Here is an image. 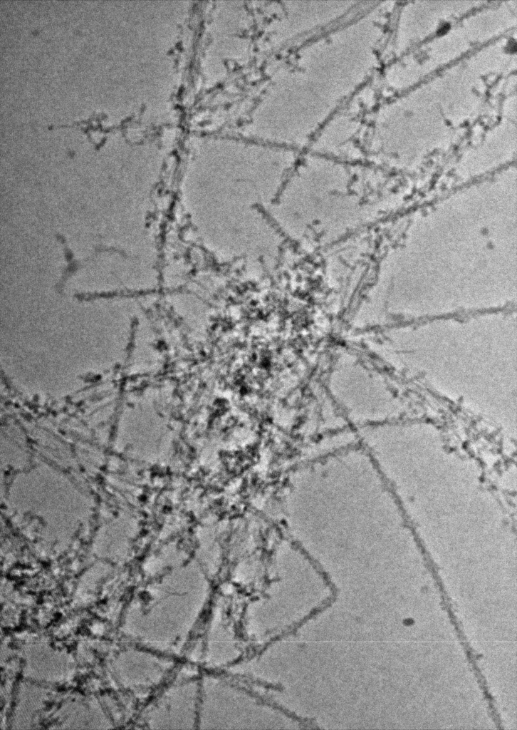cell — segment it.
I'll list each match as a JSON object with an SVG mask.
<instances>
[{
    "mask_svg": "<svg viewBox=\"0 0 517 730\" xmlns=\"http://www.w3.org/2000/svg\"><path fill=\"white\" fill-rule=\"evenodd\" d=\"M352 26H342L299 49L280 73L278 130L292 143L320 127L352 86Z\"/></svg>",
    "mask_w": 517,
    "mask_h": 730,
    "instance_id": "cell-1",
    "label": "cell"
},
{
    "mask_svg": "<svg viewBox=\"0 0 517 730\" xmlns=\"http://www.w3.org/2000/svg\"><path fill=\"white\" fill-rule=\"evenodd\" d=\"M349 6L344 1L291 2L283 18V36L292 38L344 14Z\"/></svg>",
    "mask_w": 517,
    "mask_h": 730,
    "instance_id": "cell-2",
    "label": "cell"
}]
</instances>
